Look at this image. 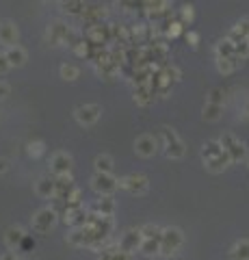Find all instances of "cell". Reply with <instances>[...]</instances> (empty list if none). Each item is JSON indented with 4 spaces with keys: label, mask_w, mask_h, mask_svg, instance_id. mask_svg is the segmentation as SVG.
<instances>
[{
    "label": "cell",
    "mask_w": 249,
    "mask_h": 260,
    "mask_svg": "<svg viewBox=\"0 0 249 260\" xmlns=\"http://www.w3.org/2000/svg\"><path fill=\"white\" fill-rule=\"evenodd\" d=\"M46 152V143L44 141H30L28 143V154H30V156H42V154Z\"/></svg>",
    "instance_id": "37"
},
{
    "label": "cell",
    "mask_w": 249,
    "mask_h": 260,
    "mask_svg": "<svg viewBox=\"0 0 249 260\" xmlns=\"http://www.w3.org/2000/svg\"><path fill=\"white\" fill-rule=\"evenodd\" d=\"M163 230H165V228H160V225L146 223L141 228V234H143V239H160V237H163Z\"/></svg>",
    "instance_id": "34"
},
{
    "label": "cell",
    "mask_w": 249,
    "mask_h": 260,
    "mask_svg": "<svg viewBox=\"0 0 249 260\" xmlns=\"http://www.w3.org/2000/svg\"><path fill=\"white\" fill-rule=\"evenodd\" d=\"M91 189L95 193H100L102 198L104 195H113L119 189V180L113 174H93L91 176Z\"/></svg>",
    "instance_id": "4"
},
{
    "label": "cell",
    "mask_w": 249,
    "mask_h": 260,
    "mask_svg": "<svg viewBox=\"0 0 249 260\" xmlns=\"http://www.w3.org/2000/svg\"><path fill=\"white\" fill-rule=\"evenodd\" d=\"M35 193L39 195V198H54V193H57V189H54V176H42L39 180L35 182Z\"/></svg>",
    "instance_id": "17"
},
{
    "label": "cell",
    "mask_w": 249,
    "mask_h": 260,
    "mask_svg": "<svg viewBox=\"0 0 249 260\" xmlns=\"http://www.w3.org/2000/svg\"><path fill=\"white\" fill-rule=\"evenodd\" d=\"M247 37H249V18H243V20H238L234 24V28L230 30L228 39L232 44H238V42H245Z\"/></svg>",
    "instance_id": "18"
},
{
    "label": "cell",
    "mask_w": 249,
    "mask_h": 260,
    "mask_svg": "<svg viewBox=\"0 0 249 260\" xmlns=\"http://www.w3.org/2000/svg\"><path fill=\"white\" fill-rule=\"evenodd\" d=\"M230 258L232 260H249V241L240 239L230 247Z\"/></svg>",
    "instance_id": "20"
},
{
    "label": "cell",
    "mask_w": 249,
    "mask_h": 260,
    "mask_svg": "<svg viewBox=\"0 0 249 260\" xmlns=\"http://www.w3.org/2000/svg\"><path fill=\"white\" fill-rule=\"evenodd\" d=\"M7 95H9V85H7V83H0V100H5Z\"/></svg>",
    "instance_id": "44"
},
{
    "label": "cell",
    "mask_w": 249,
    "mask_h": 260,
    "mask_svg": "<svg viewBox=\"0 0 249 260\" xmlns=\"http://www.w3.org/2000/svg\"><path fill=\"white\" fill-rule=\"evenodd\" d=\"M72 156L67 152H54L52 154V158H50V172L52 176H65L69 174V169H72Z\"/></svg>",
    "instance_id": "11"
},
{
    "label": "cell",
    "mask_w": 249,
    "mask_h": 260,
    "mask_svg": "<svg viewBox=\"0 0 249 260\" xmlns=\"http://www.w3.org/2000/svg\"><path fill=\"white\" fill-rule=\"evenodd\" d=\"M85 39L93 46H104V44L113 42V37H111V26L109 24H95V26H89L85 32Z\"/></svg>",
    "instance_id": "8"
},
{
    "label": "cell",
    "mask_w": 249,
    "mask_h": 260,
    "mask_svg": "<svg viewBox=\"0 0 249 260\" xmlns=\"http://www.w3.org/2000/svg\"><path fill=\"white\" fill-rule=\"evenodd\" d=\"M219 141L223 145V150H226L230 156H232V162H238V160H243L247 156V148L232 133H223V137H221Z\"/></svg>",
    "instance_id": "7"
},
{
    "label": "cell",
    "mask_w": 249,
    "mask_h": 260,
    "mask_svg": "<svg viewBox=\"0 0 249 260\" xmlns=\"http://www.w3.org/2000/svg\"><path fill=\"white\" fill-rule=\"evenodd\" d=\"M83 22L87 24V28L89 26H95V24H102V20L106 18V7L104 5H91V7H87V9L83 11Z\"/></svg>",
    "instance_id": "14"
},
{
    "label": "cell",
    "mask_w": 249,
    "mask_h": 260,
    "mask_svg": "<svg viewBox=\"0 0 249 260\" xmlns=\"http://www.w3.org/2000/svg\"><path fill=\"white\" fill-rule=\"evenodd\" d=\"M98 74H100L102 78H106V80H111V78H115V76L119 74V65H115L113 61L100 63V65H98Z\"/></svg>",
    "instance_id": "29"
},
{
    "label": "cell",
    "mask_w": 249,
    "mask_h": 260,
    "mask_svg": "<svg viewBox=\"0 0 249 260\" xmlns=\"http://www.w3.org/2000/svg\"><path fill=\"white\" fill-rule=\"evenodd\" d=\"M0 260H18V256H15L13 251H7V254L0 256Z\"/></svg>",
    "instance_id": "47"
},
{
    "label": "cell",
    "mask_w": 249,
    "mask_h": 260,
    "mask_svg": "<svg viewBox=\"0 0 249 260\" xmlns=\"http://www.w3.org/2000/svg\"><path fill=\"white\" fill-rule=\"evenodd\" d=\"M100 260H132V256L128 251H122V249H104V254Z\"/></svg>",
    "instance_id": "35"
},
{
    "label": "cell",
    "mask_w": 249,
    "mask_h": 260,
    "mask_svg": "<svg viewBox=\"0 0 249 260\" xmlns=\"http://www.w3.org/2000/svg\"><path fill=\"white\" fill-rule=\"evenodd\" d=\"M83 42H85V39H83V35H80L78 30H69V35L65 37V42H63V44L69 46L72 50H76V48H78L80 44H83Z\"/></svg>",
    "instance_id": "36"
},
{
    "label": "cell",
    "mask_w": 249,
    "mask_h": 260,
    "mask_svg": "<svg viewBox=\"0 0 249 260\" xmlns=\"http://www.w3.org/2000/svg\"><path fill=\"white\" fill-rule=\"evenodd\" d=\"M236 56H238L240 61L249 56V44H247V39H245V42H238L236 44Z\"/></svg>",
    "instance_id": "39"
},
{
    "label": "cell",
    "mask_w": 249,
    "mask_h": 260,
    "mask_svg": "<svg viewBox=\"0 0 249 260\" xmlns=\"http://www.w3.org/2000/svg\"><path fill=\"white\" fill-rule=\"evenodd\" d=\"M182 26H184L182 22H169V28H167V35H169V37H178L180 32H182Z\"/></svg>",
    "instance_id": "40"
},
{
    "label": "cell",
    "mask_w": 249,
    "mask_h": 260,
    "mask_svg": "<svg viewBox=\"0 0 249 260\" xmlns=\"http://www.w3.org/2000/svg\"><path fill=\"white\" fill-rule=\"evenodd\" d=\"M182 243H184V234L180 228H175V225L165 228L163 237H160V256H165V258L175 256L178 249L182 247Z\"/></svg>",
    "instance_id": "1"
},
{
    "label": "cell",
    "mask_w": 249,
    "mask_h": 260,
    "mask_svg": "<svg viewBox=\"0 0 249 260\" xmlns=\"http://www.w3.org/2000/svg\"><path fill=\"white\" fill-rule=\"evenodd\" d=\"M148 186H150V182L143 174H130V176H124L122 180H119V189H124L130 195H143L148 191Z\"/></svg>",
    "instance_id": "5"
},
{
    "label": "cell",
    "mask_w": 249,
    "mask_h": 260,
    "mask_svg": "<svg viewBox=\"0 0 249 260\" xmlns=\"http://www.w3.org/2000/svg\"><path fill=\"white\" fill-rule=\"evenodd\" d=\"M187 42H191V46H197V42H199L197 32H189V35H187Z\"/></svg>",
    "instance_id": "45"
},
{
    "label": "cell",
    "mask_w": 249,
    "mask_h": 260,
    "mask_svg": "<svg viewBox=\"0 0 249 260\" xmlns=\"http://www.w3.org/2000/svg\"><path fill=\"white\" fill-rule=\"evenodd\" d=\"M232 56H236V44H232L230 39L217 44V59H232Z\"/></svg>",
    "instance_id": "25"
},
{
    "label": "cell",
    "mask_w": 249,
    "mask_h": 260,
    "mask_svg": "<svg viewBox=\"0 0 249 260\" xmlns=\"http://www.w3.org/2000/svg\"><path fill=\"white\" fill-rule=\"evenodd\" d=\"M238 56H232V59H217V68H219V72H223V74H230V72H234L238 68Z\"/></svg>",
    "instance_id": "32"
},
{
    "label": "cell",
    "mask_w": 249,
    "mask_h": 260,
    "mask_svg": "<svg viewBox=\"0 0 249 260\" xmlns=\"http://www.w3.org/2000/svg\"><path fill=\"white\" fill-rule=\"evenodd\" d=\"M208 102H212V104H223V91H221V89H212V91L208 93Z\"/></svg>",
    "instance_id": "41"
},
{
    "label": "cell",
    "mask_w": 249,
    "mask_h": 260,
    "mask_svg": "<svg viewBox=\"0 0 249 260\" xmlns=\"http://www.w3.org/2000/svg\"><path fill=\"white\" fill-rule=\"evenodd\" d=\"M160 141H163L167 158H182L184 152H187V148H184V143L178 137V133L171 130V128H160Z\"/></svg>",
    "instance_id": "2"
},
{
    "label": "cell",
    "mask_w": 249,
    "mask_h": 260,
    "mask_svg": "<svg viewBox=\"0 0 249 260\" xmlns=\"http://www.w3.org/2000/svg\"><path fill=\"white\" fill-rule=\"evenodd\" d=\"M24 239H26V234H24V230H22L20 225H11L9 230L5 232V245L9 247V249H15Z\"/></svg>",
    "instance_id": "19"
},
{
    "label": "cell",
    "mask_w": 249,
    "mask_h": 260,
    "mask_svg": "<svg viewBox=\"0 0 249 260\" xmlns=\"http://www.w3.org/2000/svg\"><path fill=\"white\" fill-rule=\"evenodd\" d=\"M247 113H249V104H247Z\"/></svg>",
    "instance_id": "49"
},
{
    "label": "cell",
    "mask_w": 249,
    "mask_h": 260,
    "mask_svg": "<svg viewBox=\"0 0 249 260\" xmlns=\"http://www.w3.org/2000/svg\"><path fill=\"white\" fill-rule=\"evenodd\" d=\"M160 74H163V78L169 85H175L180 80V70L175 68V65H163V68H160Z\"/></svg>",
    "instance_id": "31"
},
{
    "label": "cell",
    "mask_w": 249,
    "mask_h": 260,
    "mask_svg": "<svg viewBox=\"0 0 249 260\" xmlns=\"http://www.w3.org/2000/svg\"><path fill=\"white\" fill-rule=\"evenodd\" d=\"M156 150H158V139H156V137L141 135V137H136V139H134V152L139 154V156H143V158L154 156Z\"/></svg>",
    "instance_id": "9"
},
{
    "label": "cell",
    "mask_w": 249,
    "mask_h": 260,
    "mask_svg": "<svg viewBox=\"0 0 249 260\" xmlns=\"http://www.w3.org/2000/svg\"><path fill=\"white\" fill-rule=\"evenodd\" d=\"M247 44H249V37H247Z\"/></svg>",
    "instance_id": "50"
},
{
    "label": "cell",
    "mask_w": 249,
    "mask_h": 260,
    "mask_svg": "<svg viewBox=\"0 0 249 260\" xmlns=\"http://www.w3.org/2000/svg\"><path fill=\"white\" fill-rule=\"evenodd\" d=\"M57 217L59 213L54 210L52 206H44V208H39L37 213L33 215V230L39 232V234H46V232H50L54 223H57Z\"/></svg>",
    "instance_id": "3"
},
{
    "label": "cell",
    "mask_w": 249,
    "mask_h": 260,
    "mask_svg": "<svg viewBox=\"0 0 249 260\" xmlns=\"http://www.w3.org/2000/svg\"><path fill=\"white\" fill-rule=\"evenodd\" d=\"M219 154H223V145H221V141H219V139H217V141H208V143H204V148H202V158H204V160L217 158Z\"/></svg>",
    "instance_id": "24"
},
{
    "label": "cell",
    "mask_w": 249,
    "mask_h": 260,
    "mask_svg": "<svg viewBox=\"0 0 249 260\" xmlns=\"http://www.w3.org/2000/svg\"><path fill=\"white\" fill-rule=\"evenodd\" d=\"M95 213L102 215V217H113V213H115L113 195H104L102 200H98V204H95Z\"/></svg>",
    "instance_id": "21"
},
{
    "label": "cell",
    "mask_w": 249,
    "mask_h": 260,
    "mask_svg": "<svg viewBox=\"0 0 249 260\" xmlns=\"http://www.w3.org/2000/svg\"><path fill=\"white\" fill-rule=\"evenodd\" d=\"M61 9L65 13H69V15H83V11L87 9V5H85V0H63Z\"/></svg>",
    "instance_id": "26"
},
{
    "label": "cell",
    "mask_w": 249,
    "mask_h": 260,
    "mask_svg": "<svg viewBox=\"0 0 249 260\" xmlns=\"http://www.w3.org/2000/svg\"><path fill=\"white\" fill-rule=\"evenodd\" d=\"M193 20V7L191 5H184L182 7V24L184 22H191Z\"/></svg>",
    "instance_id": "43"
},
{
    "label": "cell",
    "mask_w": 249,
    "mask_h": 260,
    "mask_svg": "<svg viewBox=\"0 0 249 260\" xmlns=\"http://www.w3.org/2000/svg\"><path fill=\"white\" fill-rule=\"evenodd\" d=\"M102 115V107L100 104H80L74 109V117L80 126H91L100 119Z\"/></svg>",
    "instance_id": "6"
},
{
    "label": "cell",
    "mask_w": 249,
    "mask_h": 260,
    "mask_svg": "<svg viewBox=\"0 0 249 260\" xmlns=\"http://www.w3.org/2000/svg\"><path fill=\"white\" fill-rule=\"evenodd\" d=\"M93 169L95 174H113V158L109 154H100L93 160Z\"/></svg>",
    "instance_id": "23"
},
{
    "label": "cell",
    "mask_w": 249,
    "mask_h": 260,
    "mask_svg": "<svg viewBox=\"0 0 249 260\" xmlns=\"http://www.w3.org/2000/svg\"><path fill=\"white\" fill-rule=\"evenodd\" d=\"M87 217H89L87 208L80 206V208H74V210H67V213L63 215V221H65L67 225H72V228H83L87 223Z\"/></svg>",
    "instance_id": "16"
},
{
    "label": "cell",
    "mask_w": 249,
    "mask_h": 260,
    "mask_svg": "<svg viewBox=\"0 0 249 260\" xmlns=\"http://www.w3.org/2000/svg\"><path fill=\"white\" fill-rule=\"evenodd\" d=\"M7 59H9L11 63V68H22L24 63H26V50L20 46H13L7 50Z\"/></svg>",
    "instance_id": "22"
},
{
    "label": "cell",
    "mask_w": 249,
    "mask_h": 260,
    "mask_svg": "<svg viewBox=\"0 0 249 260\" xmlns=\"http://www.w3.org/2000/svg\"><path fill=\"white\" fill-rule=\"evenodd\" d=\"M44 3H54V0H44Z\"/></svg>",
    "instance_id": "48"
},
{
    "label": "cell",
    "mask_w": 249,
    "mask_h": 260,
    "mask_svg": "<svg viewBox=\"0 0 249 260\" xmlns=\"http://www.w3.org/2000/svg\"><path fill=\"white\" fill-rule=\"evenodd\" d=\"M221 111H223V104H212V102H206L204 104V119H208V121H217L221 117Z\"/></svg>",
    "instance_id": "30"
},
{
    "label": "cell",
    "mask_w": 249,
    "mask_h": 260,
    "mask_svg": "<svg viewBox=\"0 0 249 260\" xmlns=\"http://www.w3.org/2000/svg\"><path fill=\"white\" fill-rule=\"evenodd\" d=\"M69 26L65 22H61V20H57V22H52L50 26H48V30H46V37H48V42H50L52 46H59V44H63L65 42V37L69 35Z\"/></svg>",
    "instance_id": "12"
},
{
    "label": "cell",
    "mask_w": 249,
    "mask_h": 260,
    "mask_svg": "<svg viewBox=\"0 0 249 260\" xmlns=\"http://www.w3.org/2000/svg\"><path fill=\"white\" fill-rule=\"evenodd\" d=\"M152 100H154V91L150 89V85H146V87H136V89H134V102H136V104L146 107V104H150Z\"/></svg>",
    "instance_id": "28"
},
{
    "label": "cell",
    "mask_w": 249,
    "mask_h": 260,
    "mask_svg": "<svg viewBox=\"0 0 249 260\" xmlns=\"http://www.w3.org/2000/svg\"><path fill=\"white\" fill-rule=\"evenodd\" d=\"M7 169H9V160H7V158H3V156H0V174H5V172H7Z\"/></svg>",
    "instance_id": "46"
},
{
    "label": "cell",
    "mask_w": 249,
    "mask_h": 260,
    "mask_svg": "<svg viewBox=\"0 0 249 260\" xmlns=\"http://www.w3.org/2000/svg\"><path fill=\"white\" fill-rule=\"evenodd\" d=\"M117 5L126 11H134V9H143V0H117Z\"/></svg>",
    "instance_id": "38"
},
{
    "label": "cell",
    "mask_w": 249,
    "mask_h": 260,
    "mask_svg": "<svg viewBox=\"0 0 249 260\" xmlns=\"http://www.w3.org/2000/svg\"><path fill=\"white\" fill-rule=\"evenodd\" d=\"M59 72H61V78H63V80H67V83H72V80H76V78H78V74H80V70L76 68V65H72V63H63Z\"/></svg>",
    "instance_id": "33"
},
{
    "label": "cell",
    "mask_w": 249,
    "mask_h": 260,
    "mask_svg": "<svg viewBox=\"0 0 249 260\" xmlns=\"http://www.w3.org/2000/svg\"><path fill=\"white\" fill-rule=\"evenodd\" d=\"M9 70H11V63L7 59V52H0V74H5Z\"/></svg>",
    "instance_id": "42"
},
{
    "label": "cell",
    "mask_w": 249,
    "mask_h": 260,
    "mask_svg": "<svg viewBox=\"0 0 249 260\" xmlns=\"http://www.w3.org/2000/svg\"><path fill=\"white\" fill-rule=\"evenodd\" d=\"M141 243H143V234H141V228H139V230H128V232H124L117 245H119V249H122V251L132 254V251H139L141 249Z\"/></svg>",
    "instance_id": "10"
},
{
    "label": "cell",
    "mask_w": 249,
    "mask_h": 260,
    "mask_svg": "<svg viewBox=\"0 0 249 260\" xmlns=\"http://www.w3.org/2000/svg\"><path fill=\"white\" fill-rule=\"evenodd\" d=\"M0 44L5 46H18V28H15V24L11 20H3L0 22Z\"/></svg>",
    "instance_id": "15"
},
{
    "label": "cell",
    "mask_w": 249,
    "mask_h": 260,
    "mask_svg": "<svg viewBox=\"0 0 249 260\" xmlns=\"http://www.w3.org/2000/svg\"><path fill=\"white\" fill-rule=\"evenodd\" d=\"M139 251L143 256H160V239H143Z\"/></svg>",
    "instance_id": "27"
},
{
    "label": "cell",
    "mask_w": 249,
    "mask_h": 260,
    "mask_svg": "<svg viewBox=\"0 0 249 260\" xmlns=\"http://www.w3.org/2000/svg\"><path fill=\"white\" fill-rule=\"evenodd\" d=\"M54 189H57L54 198H59V200H69L72 193L76 191L74 178H72L69 174H65V176H54Z\"/></svg>",
    "instance_id": "13"
}]
</instances>
